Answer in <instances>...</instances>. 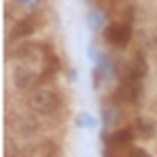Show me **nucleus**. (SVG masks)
<instances>
[{
    "instance_id": "nucleus-2",
    "label": "nucleus",
    "mask_w": 157,
    "mask_h": 157,
    "mask_svg": "<svg viewBox=\"0 0 157 157\" xmlns=\"http://www.w3.org/2000/svg\"><path fill=\"white\" fill-rule=\"evenodd\" d=\"M105 42L115 46V48H124L128 46V42L132 40V27L130 23H124V21H115V23H109L103 32Z\"/></svg>"
},
{
    "instance_id": "nucleus-10",
    "label": "nucleus",
    "mask_w": 157,
    "mask_h": 157,
    "mask_svg": "<svg viewBox=\"0 0 157 157\" xmlns=\"http://www.w3.org/2000/svg\"><path fill=\"white\" fill-rule=\"evenodd\" d=\"M75 126H78V128H82V130L97 128V120H94L92 115H88V113H80V115L75 117Z\"/></svg>"
},
{
    "instance_id": "nucleus-1",
    "label": "nucleus",
    "mask_w": 157,
    "mask_h": 157,
    "mask_svg": "<svg viewBox=\"0 0 157 157\" xmlns=\"http://www.w3.org/2000/svg\"><path fill=\"white\" fill-rule=\"evenodd\" d=\"M27 105H29L32 111H36L40 115H50V113H55V111L61 107V98L55 90L42 88V90H36V92L29 94Z\"/></svg>"
},
{
    "instance_id": "nucleus-5",
    "label": "nucleus",
    "mask_w": 157,
    "mask_h": 157,
    "mask_svg": "<svg viewBox=\"0 0 157 157\" xmlns=\"http://www.w3.org/2000/svg\"><path fill=\"white\" fill-rule=\"evenodd\" d=\"M38 55H40V48L34 42H25V40L11 50V57L13 59H19V61H36Z\"/></svg>"
},
{
    "instance_id": "nucleus-9",
    "label": "nucleus",
    "mask_w": 157,
    "mask_h": 157,
    "mask_svg": "<svg viewBox=\"0 0 157 157\" xmlns=\"http://www.w3.org/2000/svg\"><path fill=\"white\" fill-rule=\"evenodd\" d=\"M15 130L21 134V136H32V134L38 130V124L29 117H21V120L15 124Z\"/></svg>"
},
{
    "instance_id": "nucleus-7",
    "label": "nucleus",
    "mask_w": 157,
    "mask_h": 157,
    "mask_svg": "<svg viewBox=\"0 0 157 157\" xmlns=\"http://www.w3.org/2000/svg\"><path fill=\"white\" fill-rule=\"evenodd\" d=\"M134 136H136V130L132 128H120L117 132L111 134V138H109V143L113 147H130L134 143Z\"/></svg>"
},
{
    "instance_id": "nucleus-4",
    "label": "nucleus",
    "mask_w": 157,
    "mask_h": 157,
    "mask_svg": "<svg viewBox=\"0 0 157 157\" xmlns=\"http://www.w3.org/2000/svg\"><path fill=\"white\" fill-rule=\"evenodd\" d=\"M134 130H136V136H140L143 140H149L157 132V121L153 117H149V115H140L134 121Z\"/></svg>"
},
{
    "instance_id": "nucleus-3",
    "label": "nucleus",
    "mask_w": 157,
    "mask_h": 157,
    "mask_svg": "<svg viewBox=\"0 0 157 157\" xmlns=\"http://www.w3.org/2000/svg\"><path fill=\"white\" fill-rule=\"evenodd\" d=\"M36 82V73L32 67H27V65H17L15 69H13V84L17 90H29L32 86Z\"/></svg>"
},
{
    "instance_id": "nucleus-6",
    "label": "nucleus",
    "mask_w": 157,
    "mask_h": 157,
    "mask_svg": "<svg viewBox=\"0 0 157 157\" xmlns=\"http://www.w3.org/2000/svg\"><path fill=\"white\" fill-rule=\"evenodd\" d=\"M34 32H36V21H34L32 17H27V19L19 21V23H17V25L11 29V36H9V40H11V42H15V40H25V38L32 36Z\"/></svg>"
},
{
    "instance_id": "nucleus-12",
    "label": "nucleus",
    "mask_w": 157,
    "mask_h": 157,
    "mask_svg": "<svg viewBox=\"0 0 157 157\" xmlns=\"http://www.w3.org/2000/svg\"><path fill=\"white\" fill-rule=\"evenodd\" d=\"M128 155H130V157H151V155L145 151V149H143V147H130Z\"/></svg>"
},
{
    "instance_id": "nucleus-14",
    "label": "nucleus",
    "mask_w": 157,
    "mask_h": 157,
    "mask_svg": "<svg viewBox=\"0 0 157 157\" xmlns=\"http://www.w3.org/2000/svg\"><path fill=\"white\" fill-rule=\"evenodd\" d=\"M48 157H57V153H55V151H52V153H50V155Z\"/></svg>"
},
{
    "instance_id": "nucleus-13",
    "label": "nucleus",
    "mask_w": 157,
    "mask_h": 157,
    "mask_svg": "<svg viewBox=\"0 0 157 157\" xmlns=\"http://www.w3.org/2000/svg\"><path fill=\"white\" fill-rule=\"evenodd\" d=\"M17 4H21L23 9H38L40 0H17Z\"/></svg>"
},
{
    "instance_id": "nucleus-11",
    "label": "nucleus",
    "mask_w": 157,
    "mask_h": 157,
    "mask_svg": "<svg viewBox=\"0 0 157 157\" xmlns=\"http://www.w3.org/2000/svg\"><path fill=\"white\" fill-rule=\"evenodd\" d=\"M88 23L92 25V29H98V27L103 25V19H101V15H98L97 11H92L88 15Z\"/></svg>"
},
{
    "instance_id": "nucleus-8",
    "label": "nucleus",
    "mask_w": 157,
    "mask_h": 157,
    "mask_svg": "<svg viewBox=\"0 0 157 157\" xmlns=\"http://www.w3.org/2000/svg\"><path fill=\"white\" fill-rule=\"evenodd\" d=\"M117 94L124 103H136L140 97V84H134V82H121Z\"/></svg>"
}]
</instances>
